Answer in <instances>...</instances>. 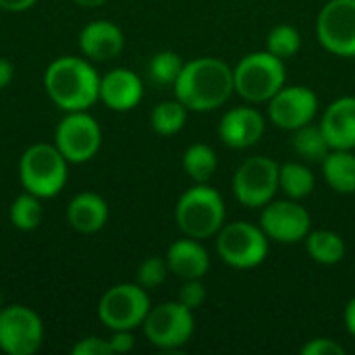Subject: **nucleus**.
<instances>
[{
  "label": "nucleus",
  "instance_id": "nucleus-26",
  "mask_svg": "<svg viewBox=\"0 0 355 355\" xmlns=\"http://www.w3.org/2000/svg\"><path fill=\"white\" fill-rule=\"evenodd\" d=\"M187 108L175 98V100H164V102H158L150 114V125L152 129L158 133V135H177L185 123H187Z\"/></svg>",
  "mask_w": 355,
  "mask_h": 355
},
{
  "label": "nucleus",
  "instance_id": "nucleus-15",
  "mask_svg": "<svg viewBox=\"0 0 355 355\" xmlns=\"http://www.w3.org/2000/svg\"><path fill=\"white\" fill-rule=\"evenodd\" d=\"M266 131V119L254 106H235L227 110L218 123V137L231 150H248L256 146Z\"/></svg>",
  "mask_w": 355,
  "mask_h": 355
},
{
  "label": "nucleus",
  "instance_id": "nucleus-23",
  "mask_svg": "<svg viewBox=\"0 0 355 355\" xmlns=\"http://www.w3.org/2000/svg\"><path fill=\"white\" fill-rule=\"evenodd\" d=\"M316 189V177L304 162H285L279 168V191L291 200H306Z\"/></svg>",
  "mask_w": 355,
  "mask_h": 355
},
{
  "label": "nucleus",
  "instance_id": "nucleus-1",
  "mask_svg": "<svg viewBox=\"0 0 355 355\" xmlns=\"http://www.w3.org/2000/svg\"><path fill=\"white\" fill-rule=\"evenodd\" d=\"M173 89L189 112L218 110L235 94L233 69L216 56H198L183 64Z\"/></svg>",
  "mask_w": 355,
  "mask_h": 355
},
{
  "label": "nucleus",
  "instance_id": "nucleus-4",
  "mask_svg": "<svg viewBox=\"0 0 355 355\" xmlns=\"http://www.w3.org/2000/svg\"><path fill=\"white\" fill-rule=\"evenodd\" d=\"M235 94L248 104H266L285 83V60L268 50L245 54L233 69Z\"/></svg>",
  "mask_w": 355,
  "mask_h": 355
},
{
  "label": "nucleus",
  "instance_id": "nucleus-11",
  "mask_svg": "<svg viewBox=\"0 0 355 355\" xmlns=\"http://www.w3.org/2000/svg\"><path fill=\"white\" fill-rule=\"evenodd\" d=\"M318 44L341 58H355V0H329L316 17Z\"/></svg>",
  "mask_w": 355,
  "mask_h": 355
},
{
  "label": "nucleus",
  "instance_id": "nucleus-3",
  "mask_svg": "<svg viewBox=\"0 0 355 355\" xmlns=\"http://www.w3.org/2000/svg\"><path fill=\"white\" fill-rule=\"evenodd\" d=\"M227 218V206L218 189L208 183H196L185 189L175 206V223L185 237L210 239L214 237Z\"/></svg>",
  "mask_w": 355,
  "mask_h": 355
},
{
  "label": "nucleus",
  "instance_id": "nucleus-22",
  "mask_svg": "<svg viewBox=\"0 0 355 355\" xmlns=\"http://www.w3.org/2000/svg\"><path fill=\"white\" fill-rule=\"evenodd\" d=\"M306 252L308 256L322 266H335L345 258V241L339 233L329 229L310 231L306 235Z\"/></svg>",
  "mask_w": 355,
  "mask_h": 355
},
{
  "label": "nucleus",
  "instance_id": "nucleus-19",
  "mask_svg": "<svg viewBox=\"0 0 355 355\" xmlns=\"http://www.w3.org/2000/svg\"><path fill=\"white\" fill-rule=\"evenodd\" d=\"M164 258H166L168 270L183 281L204 279L210 270V254L202 245V241L193 237H183V239L173 241Z\"/></svg>",
  "mask_w": 355,
  "mask_h": 355
},
{
  "label": "nucleus",
  "instance_id": "nucleus-39",
  "mask_svg": "<svg viewBox=\"0 0 355 355\" xmlns=\"http://www.w3.org/2000/svg\"><path fill=\"white\" fill-rule=\"evenodd\" d=\"M4 308V304H2V293H0V310Z\"/></svg>",
  "mask_w": 355,
  "mask_h": 355
},
{
  "label": "nucleus",
  "instance_id": "nucleus-12",
  "mask_svg": "<svg viewBox=\"0 0 355 355\" xmlns=\"http://www.w3.org/2000/svg\"><path fill=\"white\" fill-rule=\"evenodd\" d=\"M44 343L42 318L23 304L0 310V352L6 355H33Z\"/></svg>",
  "mask_w": 355,
  "mask_h": 355
},
{
  "label": "nucleus",
  "instance_id": "nucleus-34",
  "mask_svg": "<svg viewBox=\"0 0 355 355\" xmlns=\"http://www.w3.org/2000/svg\"><path fill=\"white\" fill-rule=\"evenodd\" d=\"M108 343L112 347L114 354H129L135 347V337L133 331H112V335L108 337Z\"/></svg>",
  "mask_w": 355,
  "mask_h": 355
},
{
  "label": "nucleus",
  "instance_id": "nucleus-6",
  "mask_svg": "<svg viewBox=\"0 0 355 355\" xmlns=\"http://www.w3.org/2000/svg\"><path fill=\"white\" fill-rule=\"evenodd\" d=\"M214 245L218 258L227 266L235 270H252L266 260L270 239L260 225L237 220L223 225V229L214 235Z\"/></svg>",
  "mask_w": 355,
  "mask_h": 355
},
{
  "label": "nucleus",
  "instance_id": "nucleus-21",
  "mask_svg": "<svg viewBox=\"0 0 355 355\" xmlns=\"http://www.w3.org/2000/svg\"><path fill=\"white\" fill-rule=\"evenodd\" d=\"M322 164V177L327 185L341 193L354 196L355 193V154L354 150H331Z\"/></svg>",
  "mask_w": 355,
  "mask_h": 355
},
{
  "label": "nucleus",
  "instance_id": "nucleus-33",
  "mask_svg": "<svg viewBox=\"0 0 355 355\" xmlns=\"http://www.w3.org/2000/svg\"><path fill=\"white\" fill-rule=\"evenodd\" d=\"M73 355H112V347L108 343V339H102V337H85V339H79L73 349Z\"/></svg>",
  "mask_w": 355,
  "mask_h": 355
},
{
  "label": "nucleus",
  "instance_id": "nucleus-30",
  "mask_svg": "<svg viewBox=\"0 0 355 355\" xmlns=\"http://www.w3.org/2000/svg\"><path fill=\"white\" fill-rule=\"evenodd\" d=\"M168 272L171 270H168L166 258L150 256L137 268V285H141L144 289H156L166 281Z\"/></svg>",
  "mask_w": 355,
  "mask_h": 355
},
{
  "label": "nucleus",
  "instance_id": "nucleus-2",
  "mask_svg": "<svg viewBox=\"0 0 355 355\" xmlns=\"http://www.w3.org/2000/svg\"><path fill=\"white\" fill-rule=\"evenodd\" d=\"M44 89L64 112L89 110L100 100V75L87 58L60 56L48 64Z\"/></svg>",
  "mask_w": 355,
  "mask_h": 355
},
{
  "label": "nucleus",
  "instance_id": "nucleus-16",
  "mask_svg": "<svg viewBox=\"0 0 355 355\" xmlns=\"http://www.w3.org/2000/svg\"><path fill=\"white\" fill-rule=\"evenodd\" d=\"M125 48V33L123 29L106 19L89 21L79 31V50L87 60L106 62L116 58Z\"/></svg>",
  "mask_w": 355,
  "mask_h": 355
},
{
  "label": "nucleus",
  "instance_id": "nucleus-9",
  "mask_svg": "<svg viewBox=\"0 0 355 355\" xmlns=\"http://www.w3.org/2000/svg\"><path fill=\"white\" fill-rule=\"evenodd\" d=\"M279 168L281 164L268 156L245 158L233 175V196L245 208H264L279 193Z\"/></svg>",
  "mask_w": 355,
  "mask_h": 355
},
{
  "label": "nucleus",
  "instance_id": "nucleus-7",
  "mask_svg": "<svg viewBox=\"0 0 355 355\" xmlns=\"http://www.w3.org/2000/svg\"><path fill=\"white\" fill-rule=\"evenodd\" d=\"M152 308L148 289L137 283H119L104 291L98 304V318L110 331H135Z\"/></svg>",
  "mask_w": 355,
  "mask_h": 355
},
{
  "label": "nucleus",
  "instance_id": "nucleus-18",
  "mask_svg": "<svg viewBox=\"0 0 355 355\" xmlns=\"http://www.w3.org/2000/svg\"><path fill=\"white\" fill-rule=\"evenodd\" d=\"M320 129L331 150H355V96L333 100L322 112Z\"/></svg>",
  "mask_w": 355,
  "mask_h": 355
},
{
  "label": "nucleus",
  "instance_id": "nucleus-10",
  "mask_svg": "<svg viewBox=\"0 0 355 355\" xmlns=\"http://www.w3.org/2000/svg\"><path fill=\"white\" fill-rule=\"evenodd\" d=\"M54 146L73 164L89 162L100 152L102 129L87 110L67 112L56 125Z\"/></svg>",
  "mask_w": 355,
  "mask_h": 355
},
{
  "label": "nucleus",
  "instance_id": "nucleus-36",
  "mask_svg": "<svg viewBox=\"0 0 355 355\" xmlns=\"http://www.w3.org/2000/svg\"><path fill=\"white\" fill-rule=\"evenodd\" d=\"M12 77H15V67H12V62L6 60V58H0V89H4L6 85H10Z\"/></svg>",
  "mask_w": 355,
  "mask_h": 355
},
{
  "label": "nucleus",
  "instance_id": "nucleus-20",
  "mask_svg": "<svg viewBox=\"0 0 355 355\" xmlns=\"http://www.w3.org/2000/svg\"><path fill=\"white\" fill-rule=\"evenodd\" d=\"M67 220L81 235L98 233L108 223V204L94 191H81L69 202Z\"/></svg>",
  "mask_w": 355,
  "mask_h": 355
},
{
  "label": "nucleus",
  "instance_id": "nucleus-13",
  "mask_svg": "<svg viewBox=\"0 0 355 355\" xmlns=\"http://www.w3.org/2000/svg\"><path fill=\"white\" fill-rule=\"evenodd\" d=\"M260 227L275 243H302L312 231V216L297 200L283 198L268 202L260 212Z\"/></svg>",
  "mask_w": 355,
  "mask_h": 355
},
{
  "label": "nucleus",
  "instance_id": "nucleus-17",
  "mask_svg": "<svg viewBox=\"0 0 355 355\" xmlns=\"http://www.w3.org/2000/svg\"><path fill=\"white\" fill-rule=\"evenodd\" d=\"M144 98V83L131 69L119 67L100 77V102L114 112L133 110Z\"/></svg>",
  "mask_w": 355,
  "mask_h": 355
},
{
  "label": "nucleus",
  "instance_id": "nucleus-32",
  "mask_svg": "<svg viewBox=\"0 0 355 355\" xmlns=\"http://www.w3.org/2000/svg\"><path fill=\"white\" fill-rule=\"evenodd\" d=\"M345 347L331 337H316L302 345V355H345Z\"/></svg>",
  "mask_w": 355,
  "mask_h": 355
},
{
  "label": "nucleus",
  "instance_id": "nucleus-35",
  "mask_svg": "<svg viewBox=\"0 0 355 355\" xmlns=\"http://www.w3.org/2000/svg\"><path fill=\"white\" fill-rule=\"evenodd\" d=\"M37 0H0V8L8 12H25L29 10Z\"/></svg>",
  "mask_w": 355,
  "mask_h": 355
},
{
  "label": "nucleus",
  "instance_id": "nucleus-27",
  "mask_svg": "<svg viewBox=\"0 0 355 355\" xmlns=\"http://www.w3.org/2000/svg\"><path fill=\"white\" fill-rule=\"evenodd\" d=\"M42 218H44V208H42L37 196L25 191L12 200L10 210H8V220L15 229H19L23 233L35 231L42 225Z\"/></svg>",
  "mask_w": 355,
  "mask_h": 355
},
{
  "label": "nucleus",
  "instance_id": "nucleus-38",
  "mask_svg": "<svg viewBox=\"0 0 355 355\" xmlns=\"http://www.w3.org/2000/svg\"><path fill=\"white\" fill-rule=\"evenodd\" d=\"M73 2H77L79 6H85V8H96V6H102L108 0H73Z\"/></svg>",
  "mask_w": 355,
  "mask_h": 355
},
{
  "label": "nucleus",
  "instance_id": "nucleus-14",
  "mask_svg": "<svg viewBox=\"0 0 355 355\" xmlns=\"http://www.w3.org/2000/svg\"><path fill=\"white\" fill-rule=\"evenodd\" d=\"M268 119L283 131H295L308 123H314L318 114V96L306 85H283L266 102Z\"/></svg>",
  "mask_w": 355,
  "mask_h": 355
},
{
  "label": "nucleus",
  "instance_id": "nucleus-25",
  "mask_svg": "<svg viewBox=\"0 0 355 355\" xmlns=\"http://www.w3.org/2000/svg\"><path fill=\"white\" fill-rule=\"evenodd\" d=\"M293 137H291V146L295 150V154L304 160H310V162H322L324 156L331 152V146L320 129V125H304L295 131H291Z\"/></svg>",
  "mask_w": 355,
  "mask_h": 355
},
{
  "label": "nucleus",
  "instance_id": "nucleus-24",
  "mask_svg": "<svg viewBox=\"0 0 355 355\" xmlns=\"http://www.w3.org/2000/svg\"><path fill=\"white\" fill-rule=\"evenodd\" d=\"M183 171L193 183H208L216 168H218V156L212 146L208 144H191L183 152Z\"/></svg>",
  "mask_w": 355,
  "mask_h": 355
},
{
  "label": "nucleus",
  "instance_id": "nucleus-8",
  "mask_svg": "<svg viewBox=\"0 0 355 355\" xmlns=\"http://www.w3.org/2000/svg\"><path fill=\"white\" fill-rule=\"evenodd\" d=\"M146 339L162 352H175L187 345L196 331L193 310L185 308L179 300L152 306L144 324Z\"/></svg>",
  "mask_w": 355,
  "mask_h": 355
},
{
  "label": "nucleus",
  "instance_id": "nucleus-31",
  "mask_svg": "<svg viewBox=\"0 0 355 355\" xmlns=\"http://www.w3.org/2000/svg\"><path fill=\"white\" fill-rule=\"evenodd\" d=\"M208 297L206 285L202 283V279H189L183 283L181 291H179V302L189 308V310H198Z\"/></svg>",
  "mask_w": 355,
  "mask_h": 355
},
{
  "label": "nucleus",
  "instance_id": "nucleus-37",
  "mask_svg": "<svg viewBox=\"0 0 355 355\" xmlns=\"http://www.w3.org/2000/svg\"><path fill=\"white\" fill-rule=\"evenodd\" d=\"M343 320H345V329L347 333L355 339V295L347 302L345 306V312H343Z\"/></svg>",
  "mask_w": 355,
  "mask_h": 355
},
{
  "label": "nucleus",
  "instance_id": "nucleus-5",
  "mask_svg": "<svg viewBox=\"0 0 355 355\" xmlns=\"http://www.w3.org/2000/svg\"><path fill=\"white\" fill-rule=\"evenodd\" d=\"M19 179L25 191L37 196L40 200H50L58 196L67 185L69 160L56 146L33 144L21 154Z\"/></svg>",
  "mask_w": 355,
  "mask_h": 355
},
{
  "label": "nucleus",
  "instance_id": "nucleus-29",
  "mask_svg": "<svg viewBox=\"0 0 355 355\" xmlns=\"http://www.w3.org/2000/svg\"><path fill=\"white\" fill-rule=\"evenodd\" d=\"M183 60L177 52L173 50H162V52H156L148 64V73L152 77L154 83L158 85H175L181 69H183Z\"/></svg>",
  "mask_w": 355,
  "mask_h": 355
},
{
  "label": "nucleus",
  "instance_id": "nucleus-28",
  "mask_svg": "<svg viewBox=\"0 0 355 355\" xmlns=\"http://www.w3.org/2000/svg\"><path fill=\"white\" fill-rule=\"evenodd\" d=\"M266 50L281 60H289L302 50V33L293 25H277L266 35Z\"/></svg>",
  "mask_w": 355,
  "mask_h": 355
}]
</instances>
